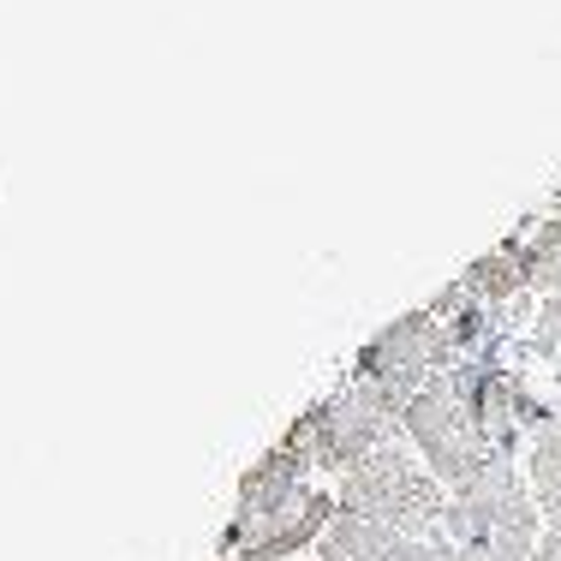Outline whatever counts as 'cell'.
<instances>
[{"label": "cell", "mask_w": 561, "mask_h": 561, "mask_svg": "<svg viewBox=\"0 0 561 561\" xmlns=\"http://www.w3.org/2000/svg\"><path fill=\"white\" fill-rule=\"evenodd\" d=\"M556 431H561V419H556Z\"/></svg>", "instance_id": "7a4b0ae2"}, {"label": "cell", "mask_w": 561, "mask_h": 561, "mask_svg": "<svg viewBox=\"0 0 561 561\" xmlns=\"http://www.w3.org/2000/svg\"><path fill=\"white\" fill-rule=\"evenodd\" d=\"M382 561H443V550H436L431 538H394Z\"/></svg>", "instance_id": "6da1fadb"}]
</instances>
